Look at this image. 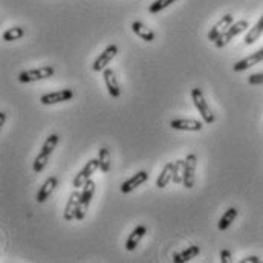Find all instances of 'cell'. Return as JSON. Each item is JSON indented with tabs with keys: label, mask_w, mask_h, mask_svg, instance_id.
<instances>
[{
	"label": "cell",
	"mask_w": 263,
	"mask_h": 263,
	"mask_svg": "<svg viewBox=\"0 0 263 263\" xmlns=\"http://www.w3.org/2000/svg\"><path fill=\"white\" fill-rule=\"evenodd\" d=\"M59 141H60V138H59V135H55V133H52V135H49V136L46 138L45 144L42 145L40 153H39V155H37V158L34 159V165H32V168H34V172H35V173L43 172V168L46 167V164H48V161H49V158H51L52 152L55 150V147H57Z\"/></svg>",
	"instance_id": "6da1fadb"
},
{
	"label": "cell",
	"mask_w": 263,
	"mask_h": 263,
	"mask_svg": "<svg viewBox=\"0 0 263 263\" xmlns=\"http://www.w3.org/2000/svg\"><path fill=\"white\" fill-rule=\"evenodd\" d=\"M192 100H193V104H195V107L197 109V112L200 114L203 123L205 124H213L216 118H214L213 110L210 109V104L206 103V100L203 97L202 89H199V87H193L192 89Z\"/></svg>",
	"instance_id": "7a4b0ae2"
},
{
	"label": "cell",
	"mask_w": 263,
	"mask_h": 263,
	"mask_svg": "<svg viewBox=\"0 0 263 263\" xmlns=\"http://www.w3.org/2000/svg\"><path fill=\"white\" fill-rule=\"evenodd\" d=\"M250 28V23H248V20H237V22H234L216 42H214V46L217 48V49H222V48H225L236 35H239V34H242L243 31H247Z\"/></svg>",
	"instance_id": "3957f363"
},
{
	"label": "cell",
	"mask_w": 263,
	"mask_h": 263,
	"mask_svg": "<svg viewBox=\"0 0 263 263\" xmlns=\"http://www.w3.org/2000/svg\"><path fill=\"white\" fill-rule=\"evenodd\" d=\"M54 73H55V69L52 66H42L39 69H29V70L20 72L18 81L20 83H34V81H40V80L51 78Z\"/></svg>",
	"instance_id": "277c9868"
},
{
	"label": "cell",
	"mask_w": 263,
	"mask_h": 263,
	"mask_svg": "<svg viewBox=\"0 0 263 263\" xmlns=\"http://www.w3.org/2000/svg\"><path fill=\"white\" fill-rule=\"evenodd\" d=\"M93 195H95V182L92 179H89L83 185V190H81V200H80V206H78L77 216H75L77 220H83L86 217V213L89 210V205H90V200H92Z\"/></svg>",
	"instance_id": "5b68a950"
},
{
	"label": "cell",
	"mask_w": 263,
	"mask_h": 263,
	"mask_svg": "<svg viewBox=\"0 0 263 263\" xmlns=\"http://www.w3.org/2000/svg\"><path fill=\"white\" fill-rule=\"evenodd\" d=\"M98 168H100V159H98V158H97V159L87 161V164L83 167V170L73 178L72 187H73V189H83V185L90 179V176H92Z\"/></svg>",
	"instance_id": "8992f818"
},
{
	"label": "cell",
	"mask_w": 263,
	"mask_h": 263,
	"mask_svg": "<svg viewBox=\"0 0 263 263\" xmlns=\"http://www.w3.org/2000/svg\"><path fill=\"white\" fill-rule=\"evenodd\" d=\"M117 54H118V46H117V45H109V46L100 54V57L93 62L92 69H93L95 72H103L107 66L110 65V62L117 57Z\"/></svg>",
	"instance_id": "52a82bcc"
},
{
	"label": "cell",
	"mask_w": 263,
	"mask_h": 263,
	"mask_svg": "<svg viewBox=\"0 0 263 263\" xmlns=\"http://www.w3.org/2000/svg\"><path fill=\"white\" fill-rule=\"evenodd\" d=\"M196 164L197 156L195 153H190L185 158V170H184V187L185 189H193L195 187V181H196Z\"/></svg>",
	"instance_id": "ba28073f"
},
{
	"label": "cell",
	"mask_w": 263,
	"mask_h": 263,
	"mask_svg": "<svg viewBox=\"0 0 263 263\" xmlns=\"http://www.w3.org/2000/svg\"><path fill=\"white\" fill-rule=\"evenodd\" d=\"M72 98H73V90L62 89V90H57V92H51V93L42 95L40 97V103L43 106H52V104H59V103H63V101H69Z\"/></svg>",
	"instance_id": "9c48e42d"
},
{
	"label": "cell",
	"mask_w": 263,
	"mask_h": 263,
	"mask_svg": "<svg viewBox=\"0 0 263 263\" xmlns=\"http://www.w3.org/2000/svg\"><path fill=\"white\" fill-rule=\"evenodd\" d=\"M234 23V17L231 15V14H225V15H222V18L210 29V32H208V40L210 42H216L231 25Z\"/></svg>",
	"instance_id": "30bf717a"
},
{
	"label": "cell",
	"mask_w": 263,
	"mask_h": 263,
	"mask_svg": "<svg viewBox=\"0 0 263 263\" xmlns=\"http://www.w3.org/2000/svg\"><path fill=\"white\" fill-rule=\"evenodd\" d=\"M103 77H104V83H106V87H107V92L112 98H118L121 95V87H120V83H118V78H117V73L114 69L110 67H106L103 70Z\"/></svg>",
	"instance_id": "8fae6325"
},
{
	"label": "cell",
	"mask_w": 263,
	"mask_h": 263,
	"mask_svg": "<svg viewBox=\"0 0 263 263\" xmlns=\"http://www.w3.org/2000/svg\"><path fill=\"white\" fill-rule=\"evenodd\" d=\"M80 200H81V192H78V189H73V192L70 193V196L67 199L65 213H63L65 220L70 222V220L75 219L77 210H78V206H80Z\"/></svg>",
	"instance_id": "7c38bea8"
},
{
	"label": "cell",
	"mask_w": 263,
	"mask_h": 263,
	"mask_svg": "<svg viewBox=\"0 0 263 263\" xmlns=\"http://www.w3.org/2000/svg\"><path fill=\"white\" fill-rule=\"evenodd\" d=\"M147 181H148V173L144 172V170H141L136 175H133L130 179H127L126 182H123L121 187H120V190H121V193L127 195V193H132L135 189H138L139 185H142Z\"/></svg>",
	"instance_id": "4fadbf2b"
},
{
	"label": "cell",
	"mask_w": 263,
	"mask_h": 263,
	"mask_svg": "<svg viewBox=\"0 0 263 263\" xmlns=\"http://www.w3.org/2000/svg\"><path fill=\"white\" fill-rule=\"evenodd\" d=\"M205 123L197 121L193 118H181V120H173L170 121V127L175 130H185V132H199L202 130Z\"/></svg>",
	"instance_id": "5bb4252c"
},
{
	"label": "cell",
	"mask_w": 263,
	"mask_h": 263,
	"mask_svg": "<svg viewBox=\"0 0 263 263\" xmlns=\"http://www.w3.org/2000/svg\"><path fill=\"white\" fill-rule=\"evenodd\" d=\"M260 62H263V48H260L259 51H256L254 54L242 59L240 62H237L236 65L233 66V70L234 72H243V70H247V69H250L253 66L259 65Z\"/></svg>",
	"instance_id": "9a60e30c"
},
{
	"label": "cell",
	"mask_w": 263,
	"mask_h": 263,
	"mask_svg": "<svg viewBox=\"0 0 263 263\" xmlns=\"http://www.w3.org/2000/svg\"><path fill=\"white\" fill-rule=\"evenodd\" d=\"M57 184H59V179H57L55 176H51V178H48V179L45 181V184L40 187L39 193H37V202L43 203V202H45L48 197L54 193V190H55Z\"/></svg>",
	"instance_id": "2e32d148"
},
{
	"label": "cell",
	"mask_w": 263,
	"mask_h": 263,
	"mask_svg": "<svg viewBox=\"0 0 263 263\" xmlns=\"http://www.w3.org/2000/svg\"><path fill=\"white\" fill-rule=\"evenodd\" d=\"M132 31L139 37V39H142L144 42H153L155 40V32L148 28V26H145L142 22H133L132 23Z\"/></svg>",
	"instance_id": "e0dca14e"
},
{
	"label": "cell",
	"mask_w": 263,
	"mask_h": 263,
	"mask_svg": "<svg viewBox=\"0 0 263 263\" xmlns=\"http://www.w3.org/2000/svg\"><path fill=\"white\" fill-rule=\"evenodd\" d=\"M145 234H147V228H145L144 225L136 227V228L132 231L129 239H127V242H126V250H127V251H133V250L139 245L141 239H142Z\"/></svg>",
	"instance_id": "ac0fdd59"
},
{
	"label": "cell",
	"mask_w": 263,
	"mask_h": 263,
	"mask_svg": "<svg viewBox=\"0 0 263 263\" xmlns=\"http://www.w3.org/2000/svg\"><path fill=\"white\" fill-rule=\"evenodd\" d=\"M199 253H200V248L196 247V245H192V247L185 248L184 251L173 254V262H176V263L190 262V260H193L195 257L199 256Z\"/></svg>",
	"instance_id": "d6986e66"
},
{
	"label": "cell",
	"mask_w": 263,
	"mask_h": 263,
	"mask_svg": "<svg viewBox=\"0 0 263 263\" xmlns=\"http://www.w3.org/2000/svg\"><path fill=\"white\" fill-rule=\"evenodd\" d=\"M173 179V162H168L164 165V168L161 170L158 179H156V187L158 189H165Z\"/></svg>",
	"instance_id": "ffe728a7"
},
{
	"label": "cell",
	"mask_w": 263,
	"mask_h": 263,
	"mask_svg": "<svg viewBox=\"0 0 263 263\" xmlns=\"http://www.w3.org/2000/svg\"><path fill=\"white\" fill-rule=\"evenodd\" d=\"M237 208H234V206H231V208H228L223 214H222V217L219 219V223H217V228L220 230V231H223V230H228L230 228V225L236 220V217H237Z\"/></svg>",
	"instance_id": "44dd1931"
},
{
	"label": "cell",
	"mask_w": 263,
	"mask_h": 263,
	"mask_svg": "<svg viewBox=\"0 0 263 263\" xmlns=\"http://www.w3.org/2000/svg\"><path fill=\"white\" fill-rule=\"evenodd\" d=\"M98 159H100V170L103 173H109L112 168V155L107 147L98 150Z\"/></svg>",
	"instance_id": "7402d4cb"
},
{
	"label": "cell",
	"mask_w": 263,
	"mask_h": 263,
	"mask_svg": "<svg viewBox=\"0 0 263 263\" xmlns=\"http://www.w3.org/2000/svg\"><path fill=\"white\" fill-rule=\"evenodd\" d=\"M263 34V15L259 18V22L248 29L247 35H245V45H253L256 40H259V37Z\"/></svg>",
	"instance_id": "603a6c76"
},
{
	"label": "cell",
	"mask_w": 263,
	"mask_h": 263,
	"mask_svg": "<svg viewBox=\"0 0 263 263\" xmlns=\"http://www.w3.org/2000/svg\"><path fill=\"white\" fill-rule=\"evenodd\" d=\"M184 170H185V161L179 159L173 162V184H182L184 182Z\"/></svg>",
	"instance_id": "cb8c5ba5"
},
{
	"label": "cell",
	"mask_w": 263,
	"mask_h": 263,
	"mask_svg": "<svg viewBox=\"0 0 263 263\" xmlns=\"http://www.w3.org/2000/svg\"><path fill=\"white\" fill-rule=\"evenodd\" d=\"M25 35V29L22 26H14V28H9L3 32L2 39L5 42H14V40H18Z\"/></svg>",
	"instance_id": "d4e9b609"
},
{
	"label": "cell",
	"mask_w": 263,
	"mask_h": 263,
	"mask_svg": "<svg viewBox=\"0 0 263 263\" xmlns=\"http://www.w3.org/2000/svg\"><path fill=\"white\" fill-rule=\"evenodd\" d=\"M176 0H155L150 6H148V12L150 14H156V12H161L162 9L168 8L172 3H175Z\"/></svg>",
	"instance_id": "484cf974"
},
{
	"label": "cell",
	"mask_w": 263,
	"mask_h": 263,
	"mask_svg": "<svg viewBox=\"0 0 263 263\" xmlns=\"http://www.w3.org/2000/svg\"><path fill=\"white\" fill-rule=\"evenodd\" d=\"M248 83L251 86H257V84H263V72L260 73H253L248 77Z\"/></svg>",
	"instance_id": "4316f807"
},
{
	"label": "cell",
	"mask_w": 263,
	"mask_h": 263,
	"mask_svg": "<svg viewBox=\"0 0 263 263\" xmlns=\"http://www.w3.org/2000/svg\"><path fill=\"white\" fill-rule=\"evenodd\" d=\"M220 262H222V263H231V262H233V256H231V251H228V250H222V253H220Z\"/></svg>",
	"instance_id": "83f0119b"
},
{
	"label": "cell",
	"mask_w": 263,
	"mask_h": 263,
	"mask_svg": "<svg viewBox=\"0 0 263 263\" xmlns=\"http://www.w3.org/2000/svg\"><path fill=\"white\" fill-rule=\"evenodd\" d=\"M260 262V259L257 257V256H250V257H243L240 263H259Z\"/></svg>",
	"instance_id": "f1b7e54d"
},
{
	"label": "cell",
	"mask_w": 263,
	"mask_h": 263,
	"mask_svg": "<svg viewBox=\"0 0 263 263\" xmlns=\"http://www.w3.org/2000/svg\"><path fill=\"white\" fill-rule=\"evenodd\" d=\"M5 121H6V114L0 112V126H5Z\"/></svg>",
	"instance_id": "f546056e"
}]
</instances>
